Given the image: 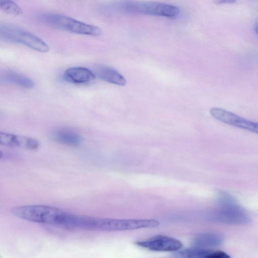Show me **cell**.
<instances>
[{"instance_id": "cell-10", "label": "cell", "mask_w": 258, "mask_h": 258, "mask_svg": "<svg viewBox=\"0 0 258 258\" xmlns=\"http://www.w3.org/2000/svg\"><path fill=\"white\" fill-rule=\"evenodd\" d=\"M66 81L75 84H86L93 81L95 75L90 70L83 67H73L67 70L63 74Z\"/></svg>"}, {"instance_id": "cell-14", "label": "cell", "mask_w": 258, "mask_h": 258, "mask_svg": "<svg viewBox=\"0 0 258 258\" xmlns=\"http://www.w3.org/2000/svg\"><path fill=\"white\" fill-rule=\"evenodd\" d=\"M3 78L7 82L17 85L24 88L32 89L34 86V82L31 79L15 72H6L4 74Z\"/></svg>"}, {"instance_id": "cell-18", "label": "cell", "mask_w": 258, "mask_h": 258, "mask_svg": "<svg viewBox=\"0 0 258 258\" xmlns=\"http://www.w3.org/2000/svg\"><path fill=\"white\" fill-rule=\"evenodd\" d=\"M254 31L256 33H257V24H255V26L254 27Z\"/></svg>"}, {"instance_id": "cell-13", "label": "cell", "mask_w": 258, "mask_h": 258, "mask_svg": "<svg viewBox=\"0 0 258 258\" xmlns=\"http://www.w3.org/2000/svg\"><path fill=\"white\" fill-rule=\"evenodd\" d=\"M223 242V238L219 234L207 233L198 236L194 241L196 247L205 248L218 246Z\"/></svg>"}, {"instance_id": "cell-9", "label": "cell", "mask_w": 258, "mask_h": 258, "mask_svg": "<svg viewBox=\"0 0 258 258\" xmlns=\"http://www.w3.org/2000/svg\"><path fill=\"white\" fill-rule=\"evenodd\" d=\"M0 145L35 150L39 148L40 144L32 137L0 131Z\"/></svg>"}, {"instance_id": "cell-15", "label": "cell", "mask_w": 258, "mask_h": 258, "mask_svg": "<svg viewBox=\"0 0 258 258\" xmlns=\"http://www.w3.org/2000/svg\"><path fill=\"white\" fill-rule=\"evenodd\" d=\"M213 250L196 247L195 248H187L181 250H177L174 255L183 257H204L211 258Z\"/></svg>"}, {"instance_id": "cell-6", "label": "cell", "mask_w": 258, "mask_h": 258, "mask_svg": "<svg viewBox=\"0 0 258 258\" xmlns=\"http://www.w3.org/2000/svg\"><path fill=\"white\" fill-rule=\"evenodd\" d=\"M0 38L18 43L40 52L49 51L48 45L33 34L14 26L0 24Z\"/></svg>"}, {"instance_id": "cell-12", "label": "cell", "mask_w": 258, "mask_h": 258, "mask_svg": "<svg viewBox=\"0 0 258 258\" xmlns=\"http://www.w3.org/2000/svg\"><path fill=\"white\" fill-rule=\"evenodd\" d=\"M95 72L100 79L109 83L121 86L126 84L125 79L121 74L109 67L99 66L95 69Z\"/></svg>"}, {"instance_id": "cell-17", "label": "cell", "mask_w": 258, "mask_h": 258, "mask_svg": "<svg viewBox=\"0 0 258 258\" xmlns=\"http://www.w3.org/2000/svg\"><path fill=\"white\" fill-rule=\"evenodd\" d=\"M236 0H214V2L216 4H233Z\"/></svg>"}, {"instance_id": "cell-19", "label": "cell", "mask_w": 258, "mask_h": 258, "mask_svg": "<svg viewBox=\"0 0 258 258\" xmlns=\"http://www.w3.org/2000/svg\"><path fill=\"white\" fill-rule=\"evenodd\" d=\"M3 153L0 150V158H2L3 156Z\"/></svg>"}, {"instance_id": "cell-1", "label": "cell", "mask_w": 258, "mask_h": 258, "mask_svg": "<svg viewBox=\"0 0 258 258\" xmlns=\"http://www.w3.org/2000/svg\"><path fill=\"white\" fill-rule=\"evenodd\" d=\"M13 214L28 221L63 227L68 213L57 208L43 205L15 207Z\"/></svg>"}, {"instance_id": "cell-11", "label": "cell", "mask_w": 258, "mask_h": 258, "mask_svg": "<svg viewBox=\"0 0 258 258\" xmlns=\"http://www.w3.org/2000/svg\"><path fill=\"white\" fill-rule=\"evenodd\" d=\"M51 136L55 142L68 146H78L81 142L78 134L67 128L56 129L52 133Z\"/></svg>"}, {"instance_id": "cell-20", "label": "cell", "mask_w": 258, "mask_h": 258, "mask_svg": "<svg viewBox=\"0 0 258 258\" xmlns=\"http://www.w3.org/2000/svg\"><path fill=\"white\" fill-rule=\"evenodd\" d=\"M4 1H6V0H0V4H1L2 2Z\"/></svg>"}, {"instance_id": "cell-2", "label": "cell", "mask_w": 258, "mask_h": 258, "mask_svg": "<svg viewBox=\"0 0 258 258\" xmlns=\"http://www.w3.org/2000/svg\"><path fill=\"white\" fill-rule=\"evenodd\" d=\"M110 9L127 13H138L174 18L179 14V9L173 5L156 2L123 0L109 5Z\"/></svg>"}, {"instance_id": "cell-16", "label": "cell", "mask_w": 258, "mask_h": 258, "mask_svg": "<svg viewBox=\"0 0 258 258\" xmlns=\"http://www.w3.org/2000/svg\"><path fill=\"white\" fill-rule=\"evenodd\" d=\"M0 8L8 14L18 16L22 14L21 8L12 0H6L0 4Z\"/></svg>"}, {"instance_id": "cell-8", "label": "cell", "mask_w": 258, "mask_h": 258, "mask_svg": "<svg viewBox=\"0 0 258 258\" xmlns=\"http://www.w3.org/2000/svg\"><path fill=\"white\" fill-rule=\"evenodd\" d=\"M210 111L213 117L221 122L254 133L258 132L257 122L247 120L233 113L220 108H212Z\"/></svg>"}, {"instance_id": "cell-4", "label": "cell", "mask_w": 258, "mask_h": 258, "mask_svg": "<svg viewBox=\"0 0 258 258\" xmlns=\"http://www.w3.org/2000/svg\"><path fill=\"white\" fill-rule=\"evenodd\" d=\"M41 20L54 28L69 32L91 36H99L102 29L61 14L45 13L40 16Z\"/></svg>"}, {"instance_id": "cell-5", "label": "cell", "mask_w": 258, "mask_h": 258, "mask_svg": "<svg viewBox=\"0 0 258 258\" xmlns=\"http://www.w3.org/2000/svg\"><path fill=\"white\" fill-rule=\"evenodd\" d=\"M220 209L212 218L215 221L228 225H243L249 223L250 219L244 210L231 196L220 194L217 198Z\"/></svg>"}, {"instance_id": "cell-7", "label": "cell", "mask_w": 258, "mask_h": 258, "mask_svg": "<svg viewBox=\"0 0 258 258\" xmlns=\"http://www.w3.org/2000/svg\"><path fill=\"white\" fill-rule=\"evenodd\" d=\"M136 244L144 248L155 251H177L182 246V243L178 239L161 235L136 241Z\"/></svg>"}, {"instance_id": "cell-3", "label": "cell", "mask_w": 258, "mask_h": 258, "mask_svg": "<svg viewBox=\"0 0 258 258\" xmlns=\"http://www.w3.org/2000/svg\"><path fill=\"white\" fill-rule=\"evenodd\" d=\"M159 225V221L155 219L101 218L88 216L86 229L103 231H121L155 228Z\"/></svg>"}]
</instances>
